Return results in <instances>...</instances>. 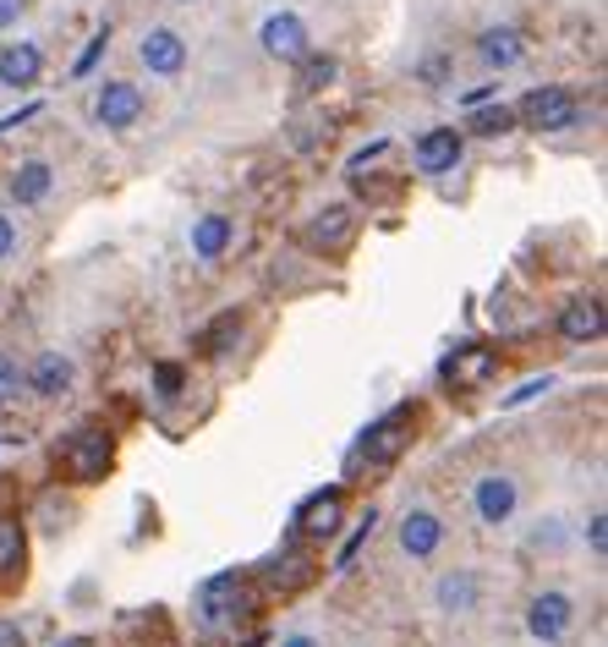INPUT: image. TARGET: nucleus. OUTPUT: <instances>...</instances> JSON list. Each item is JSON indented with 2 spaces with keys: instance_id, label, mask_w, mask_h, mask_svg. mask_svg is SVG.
Returning <instances> with one entry per match:
<instances>
[{
  "instance_id": "f257e3e1",
  "label": "nucleus",
  "mask_w": 608,
  "mask_h": 647,
  "mask_svg": "<svg viewBox=\"0 0 608 647\" xmlns=\"http://www.w3.org/2000/svg\"><path fill=\"white\" fill-rule=\"evenodd\" d=\"M253 615H258V593H253L247 571H220V576L198 582V593H192V621L209 643H236Z\"/></svg>"
},
{
  "instance_id": "f03ea898",
  "label": "nucleus",
  "mask_w": 608,
  "mask_h": 647,
  "mask_svg": "<svg viewBox=\"0 0 608 647\" xmlns=\"http://www.w3.org/2000/svg\"><path fill=\"white\" fill-rule=\"evenodd\" d=\"M55 467H61V478L72 488H88L99 484L110 467H116V439H110V428H77V434H66L61 445H55Z\"/></svg>"
},
{
  "instance_id": "7ed1b4c3",
  "label": "nucleus",
  "mask_w": 608,
  "mask_h": 647,
  "mask_svg": "<svg viewBox=\"0 0 608 647\" xmlns=\"http://www.w3.org/2000/svg\"><path fill=\"white\" fill-rule=\"evenodd\" d=\"M412 434H417V406H390L378 423H367L362 428V439H356V467H395L406 450H412Z\"/></svg>"
},
{
  "instance_id": "20e7f679",
  "label": "nucleus",
  "mask_w": 608,
  "mask_h": 647,
  "mask_svg": "<svg viewBox=\"0 0 608 647\" xmlns=\"http://www.w3.org/2000/svg\"><path fill=\"white\" fill-rule=\"evenodd\" d=\"M291 527H297V543H307V549L329 543V538L345 527V488H318V494H307L302 505H297V516H291Z\"/></svg>"
},
{
  "instance_id": "39448f33",
  "label": "nucleus",
  "mask_w": 608,
  "mask_h": 647,
  "mask_svg": "<svg viewBox=\"0 0 608 647\" xmlns=\"http://www.w3.org/2000/svg\"><path fill=\"white\" fill-rule=\"evenodd\" d=\"M439 379H445L456 395H477L482 384H493V379H499V351H493V346H482V340H466V346H456V351L445 357Z\"/></svg>"
},
{
  "instance_id": "423d86ee",
  "label": "nucleus",
  "mask_w": 608,
  "mask_h": 647,
  "mask_svg": "<svg viewBox=\"0 0 608 647\" xmlns=\"http://www.w3.org/2000/svg\"><path fill=\"white\" fill-rule=\"evenodd\" d=\"M143 88L138 83H99V94H94V116H99V127L105 132H127V127H138L143 121Z\"/></svg>"
},
{
  "instance_id": "0eeeda50",
  "label": "nucleus",
  "mask_w": 608,
  "mask_h": 647,
  "mask_svg": "<svg viewBox=\"0 0 608 647\" xmlns=\"http://www.w3.org/2000/svg\"><path fill=\"white\" fill-rule=\"evenodd\" d=\"M521 116L537 127V132H565V127H576V116H582V105H576V94L570 88H532L526 94V105H521Z\"/></svg>"
},
{
  "instance_id": "6e6552de",
  "label": "nucleus",
  "mask_w": 608,
  "mask_h": 647,
  "mask_svg": "<svg viewBox=\"0 0 608 647\" xmlns=\"http://www.w3.org/2000/svg\"><path fill=\"white\" fill-rule=\"evenodd\" d=\"M466 155V132L456 127H434V132H423L417 138V149H412V165L423 170V176H450Z\"/></svg>"
},
{
  "instance_id": "1a4fd4ad",
  "label": "nucleus",
  "mask_w": 608,
  "mask_h": 647,
  "mask_svg": "<svg viewBox=\"0 0 608 647\" xmlns=\"http://www.w3.org/2000/svg\"><path fill=\"white\" fill-rule=\"evenodd\" d=\"M351 236H356V220H351V209L345 203H329V209H318L312 220H307L302 242L312 253H345L351 247Z\"/></svg>"
},
{
  "instance_id": "9d476101",
  "label": "nucleus",
  "mask_w": 608,
  "mask_h": 647,
  "mask_svg": "<svg viewBox=\"0 0 608 647\" xmlns=\"http://www.w3.org/2000/svg\"><path fill=\"white\" fill-rule=\"evenodd\" d=\"M312 576H318V560H312V549H307V543H297V538H291V543H286L269 565H264V582H269L275 593H302Z\"/></svg>"
},
{
  "instance_id": "9b49d317",
  "label": "nucleus",
  "mask_w": 608,
  "mask_h": 647,
  "mask_svg": "<svg viewBox=\"0 0 608 647\" xmlns=\"http://www.w3.org/2000/svg\"><path fill=\"white\" fill-rule=\"evenodd\" d=\"M570 621H576V604H570L565 593H537V598L526 604V632H532L537 643H559V637L570 632Z\"/></svg>"
},
{
  "instance_id": "f8f14e48",
  "label": "nucleus",
  "mask_w": 608,
  "mask_h": 647,
  "mask_svg": "<svg viewBox=\"0 0 608 647\" xmlns=\"http://www.w3.org/2000/svg\"><path fill=\"white\" fill-rule=\"evenodd\" d=\"M258 44L275 55V61H302L307 55V28L297 11H275V17H264V28H258Z\"/></svg>"
},
{
  "instance_id": "ddd939ff",
  "label": "nucleus",
  "mask_w": 608,
  "mask_h": 647,
  "mask_svg": "<svg viewBox=\"0 0 608 647\" xmlns=\"http://www.w3.org/2000/svg\"><path fill=\"white\" fill-rule=\"evenodd\" d=\"M138 61L149 66L153 77H175L186 66V39L175 28H149L143 44H138Z\"/></svg>"
},
{
  "instance_id": "4468645a",
  "label": "nucleus",
  "mask_w": 608,
  "mask_h": 647,
  "mask_svg": "<svg viewBox=\"0 0 608 647\" xmlns=\"http://www.w3.org/2000/svg\"><path fill=\"white\" fill-rule=\"evenodd\" d=\"M28 576V527L22 516L0 510V587H17Z\"/></svg>"
},
{
  "instance_id": "2eb2a0df",
  "label": "nucleus",
  "mask_w": 608,
  "mask_h": 647,
  "mask_svg": "<svg viewBox=\"0 0 608 647\" xmlns=\"http://www.w3.org/2000/svg\"><path fill=\"white\" fill-rule=\"evenodd\" d=\"M39 72H44V55H39L33 39H17V44L0 50V88H33Z\"/></svg>"
},
{
  "instance_id": "dca6fc26",
  "label": "nucleus",
  "mask_w": 608,
  "mask_h": 647,
  "mask_svg": "<svg viewBox=\"0 0 608 647\" xmlns=\"http://www.w3.org/2000/svg\"><path fill=\"white\" fill-rule=\"evenodd\" d=\"M559 335L570 346H587V340H604V303L598 297H576L559 308Z\"/></svg>"
},
{
  "instance_id": "f3484780",
  "label": "nucleus",
  "mask_w": 608,
  "mask_h": 647,
  "mask_svg": "<svg viewBox=\"0 0 608 647\" xmlns=\"http://www.w3.org/2000/svg\"><path fill=\"white\" fill-rule=\"evenodd\" d=\"M439 543H445V521H439L434 510H412V516L401 521V549H406L412 560L439 554Z\"/></svg>"
},
{
  "instance_id": "a211bd4d",
  "label": "nucleus",
  "mask_w": 608,
  "mask_h": 647,
  "mask_svg": "<svg viewBox=\"0 0 608 647\" xmlns=\"http://www.w3.org/2000/svg\"><path fill=\"white\" fill-rule=\"evenodd\" d=\"M477 55H482L493 72H510V66L526 55V39H521V28H488V33L477 39Z\"/></svg>"
},
{
  "instance_id": "6ab92c4d",
  "label": "nucleus",
  "mask_w": 608,
  "mask_h": 647,
  "mask_svg": "<svg viewBox=\"0 0 608 647\" xmlns=\"http://www.w3.org/2000/svg\"><path fill=\"white\" fill-rule=\"evenodd\" d=\"M510 510H515V484H510L504 473H493V478L477 484V516H482L488 527L510 521Z\"/></svg>"
},
{
  "instance_id": "aec40b11",
  "label": "nucleus",
  "mask_w": 608,
  "mask_h": 647,
  "mask_svg": "<svg viewBox=\"0 0 608 647\" xmlns=\"http://www.w3.org/2000/svg\"><path fill=\"white\" fill-rule=\"evenodd\" d=\"M231 236H236V225H231L225 214H203V220L192 225V253H198L203 264H214V258L231 247Z\"/></svg>"
},
{
  "instance_id": "412c9836",
  "label": "nucleus",
  "mask_w": 608,
  "mask_h": 647,
  "mask_svg": "<svg viewBox=\"0 0 608 647\" xmlns=\"http://www.w3.org/2000/svg\"><path fill=\"white\" fill-rule=\"evenodd\" d=\"M50 187H55V170L44 160H28V165H17V176H11V198L28 209V203H44L50 198Z\"/></svg>"
},
{
  "instance_id": "4be33fe9",
  "label": "nucleus",
  "mask_w": 608,
  "mask_h": 647,
  "mask_svg": "<svg viewBox=\"0 0 608 647\" xmlns=\"http://www.w3.org/2000/svg\"><path fill=\"white\" fill-rule=\"evenodd\" d=\"M28 384H33L39 395H61V390L72 384V362H66L61 351H44V357L33 362V373H28Z\"/></svg>"
},
{
  "instance_id": "5701e85b",
  "label": "nucleus",
  "mask_w": 608,
  "mask_h": 647,
  "mask_svg": "<svg viewBox=\"0 0 608 647\" xmlns=\"http://www.w3.org/2000/svg\"><path fill=\"white\" fill-rule=\"evenodd\" d=\"M334 77H340V61H334V55H312V50H307L302 61H297V88H302V94L329 88Z\"/></svg>"
},
{
  "instance_id": "b1692460",
  "label": "nucleus",
  "mask_w": 608,
  "mask_h": 647,
  "mask_svg": "<svg viewBox=\"0 0 608 647\" xmlns=\"http://www.w3.org/2000/svg\"><path fill=\"white\" fill-rule=\"evenodd\" d=\"M471 604H477V576H471V571H450V576L439 582V609L466 615Z\"/></svg>"
},
{
  "instance_id": "393cba45",
  "label": "nucleus",
  "mask_w": 608,
  "mask_h": 647,
  "mask_svg": "<svg viewBox=\"0 0 608 647\" xmlns=\"http://www.w3.org/2000/svg\"><path fill=\"white\" fill-rule=\"evenodd\" d=\"M510 127H515V110L510 105H477L471 121H466V132H477V138H504Z\"/></svg>"
},
{
  "instance_id": "a878e982",
  "label": "nucleus",
  "mask_w": 608,
  "mask_h": 647,
  "mask_svg": "<svg viewBox=\"0 0 608 647\" xmlns=\"http://www.w3.org/2000/svg\"><path fill=\"white\" fill-rule=\"evenodd\" d=\"M236 329H242V319H236V314H225V319H220L214 329H209V335H203V351H209V357H220V351H225V340H231Z\"/></svg>"
},
{
  "instance_id": "bb28decb",
  "label": "nucleus",
  "mask_w": 608,
  "mask_h": 647,
  "mask_svg": "<svg viewBox=\"0 0 608 647\" xmlns=\"http://www.w3.org/2000/svg\"><path fill=\"white\" fill-rule=\"evenodd\" d=\"M554 390V379L543 373V379H532V384H521L515 395H504V412H515V406H526V401H537V395H548Z\"/></svg>"
},
{
  "instance_id": "cd10ccee",
  "label": "nucleus",
  "mask_w": 608,
  "mask_h": 647,
  "mask_svg": "<svg viewBox=\"0 0 608 647\" xmlns=\"http://www.w3.org/2000/svg\"><path fill=\"white\" fill-rule=\"evenodd\" d=\"M373 521H378V510H373V505H367V516H362V527H356V532H351V543H345V549H340V571H345V565H351V560H356V549H362V543H367V532H373Z\"/></svg>"
},
{
  "instance_id": "c85d7f7f",
  "label": "nucleus",
  "mask_w": 608,
  "mask_h": 647,
  "mask_svg": "<svg viewBox=\"0 0 608 647\" xmlns=\"http://www.w3.org/2000/svg\"><path fill=\"white\" fill-rule=\"evenodd\" d=\"M17 390H22V368H17V362L0 351V401H11Z\"/></svg>"
},
{
  "instance_id": "c756f323",
  "label": "nucleus",
  "mask_w": 608,
  "mask_h": 647,
  "mask_svg": "<svg viewBox=\"0 0 608 647\" xmlns=\"http://www.w3.org/2000/svg\"><path fill=\"white\" fill-rule=\"evenodd\" d=\"M153 384H159V395H175V390H181V368H175V362H159V368H153Z\"/></svg>"
},
{
  "instance_id": "7c9ffc66",
  "label": "nucleus",
  "mask_w": 608,
  "mask_h": 647,
  "mask_svg": "<svg viewBox=\"0 0 608 647\" xmlns=\"http://www.w3.org/2000/svg\"><path fill=\"white\" fill-rule=\"evenodd\" d=\"M11 253H17V220L0 214V258H11Z\"/></svg>"
},
{
  "instance_id": "2f4dec72",
  "label": "nucleus",
  "mask_w": 608,
  "mask_h": 647,
  "mask_svg": "<svg viewBox=\"0 0 608 647\" xmlns=\"http://www.w3.org/2000/svg\"><path fill=\"white\" fill-rule=\"evenodd\" d=\"M22 643H28V637H22V626L0 615V647H22Z\"/></svg>"
},
{
  "instance_id": "473e14b6",
  "label": "nucleus",
  "mask_w": 608,
  "mask_h": 647,
  "mask_svg": "<svg viewBox=\"0 0 608 647\" xmlns=\"http://www.w3.org/2000/svg\"><path fill=\"white\" fill-rule=\"evenodd\" d=\"M105 39H110V33H99V39H94V44H88V50H83V61H77V72H88V66H94V61H99V50H105Z\"/></svg>"
},
{
  "instance_id": "72a5a7b5",
  "label": "nucleus",
  "mask_w": 608,
  "mask_h": 647,
  "mask_svg": "<svg viewBox=\"0 0 608 647\" xmlns=\"http://www.w3.org/2000/svg\"><path fill=\"white\" fill-rule=\"evenodd\" d=\"M587 538H593V549L604 554L608 549V532H604V516H593V527H587Z\"/></svg>"
},
{
  "instance_id": "f704fd0d",
  "label": "nucleus",
  "mask_w": 608,
  "mask_h": 647,
  "mask_svg": "<svg viewBox=\"0 0 608 647\" xmlns=\"http://www.w3.org/2000/svg\"><path fill=\"white\" fill-rule=\"evenodd\" d=\"M17 11H22V0H0V28H6V22H11Z\"/></svg>"
},
{
  "instance_id": "c9c22d12",
  "label": "nucleus",
  "mask_w": 608,
  "mask_h": 647,
  "mask_svg": "<svg viewBox=\"0 0 608 647\" xmlns=\"http://www.w3.org/2000/svg\"><path fill=\"white\" fill-rule=\"evenodd\" d=\"M55 647H94L88 637H66V643H55Z\"/></svg>"
},
{
  "instance_id": "e433bc0d",
  "label": "nucleus",
  "mask_w": 608,
  "mask_h": 647,
  "mask_svg": "<svg viewBox=\"0 0 608 647\" xmlns=\"http://www.w3.org/2000/svg\"><path fill=\"white\" fill-rule=\"evenodd\" d=\"M280 647H312V643H307V637H297V643H280Z\"/></svg>"
},
{
  "instance_id": "4c0bfd02",
  "label": "nucleus",
  "mask_w": 608,
  "mask_h": 647,
  "mask_svg": "<svg viewBox=\"0 0 608 647\" xmlns=\"http://www.w3.org/2000/svg\"><path fill=\"white\" fill-rule=\"evenodd\" d=\"M175 6H192V0H175Z\"/></svg>"
}]
</instances>
